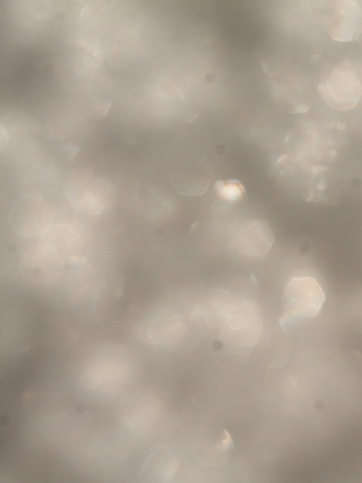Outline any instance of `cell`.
<instances>
[{
	"instance_id": "1",
	"label": "cell",
	"mask_w": 362,
	"mask_h": 483,
	"mask_svg": "<svg viewBox=\"0 0 362 483\" xmlns=\"http://www.w3.org/2000/svg\"><path fill=\"white\" fill-rule=\"evenodd\" d=\"M283 300L284 309L279 323L286 329L299 320L316 316L322 308L325 294L315 278L296 276L288 283Z\"/></svg>"
},
{
	"instance_id": "2",
	"label": "cell",
	"mask_w": 362,
	"mask_h": 483,
	"mask_svg": "<svg viewBox=\"0 0 362 483\" xmlns=\"http://www.w3.org/2000/svg\"><path fill=\"white\" fill-rule=\"evenodd\" d=\"M220 315L224 320L222 334L230 343L236 346L252 344L262 328L258 308L247 300L226 302Z\"/></svg>"
},
{
	"instance_id": "3",
	"label": "cell",
	"mask_w": 362,
	"mask_h": 483,
	"mask_svg": "<svg viewBox=\"0 0 362 483\" xmlns=\"http://www.w3.org/2000/svg\"><path fill=\"white\" fill-rule=\"evenodd\" d=\"M319 91L325 103L336 110L355 107L362 96V84L351 64L335 66L322 80Z\"/></svg>"
},
{
	"instance_id": "4",
	"label": "cell",
	"mask_w": 362,
	"mask_h": 483,
	"mask_svg": "<svg viewBox=\"0 0 362 483\" xmlns=\"http://www.w3.org/2000/svg\"><path fill=\"white\" fill-rule=\"evenodd\" d=\"M90 174L79 171L73 174L66 183V195L75 209L96 215L111 200V188L103 178Z\"/></svg>"
},
{
	"instance_id": "5",
	"label": "cell",
	"mask_w": 362,
	"mask_h": 483,
	"mask_svg": "<svg viewBox=\"0 0 362 483\" xmlns=\"http://www.w3.org/2000/svg\"><path fill=\"white\" fill-rule=\"evenodd\" d=\"M362 32V8L354 1H339L328 25L330 37L338 42L356 40Z\"/></svg>"
},
{
	"instance_id": "6",
	"label": "cell",
	"mask_w": 362,
	"mask_h": 483,
	"mask_svg": "<svg viewBox=\"0 0 362 483\" xmlns=\"http://www.w3.org/2000/svg\"><path fill=\"white\" fill-rule=\"evenodd\" d=\"M273 236L262 222L255 221L242 227L236 237L238 249L248 256H260L269 249Z\"/></svg>"
},
{
	"instance_id": "7",
	"label": "cell",
	"mask_w": 362,
	"mask_h": 483,
	"mask_svg": "<svg viewBox=\"0 0 362 483\" xmlns=\"http://www.w3.org/2000/svg\"><path fill=\"white\" fill-rule=\"evenodd\" d=\"M42 244L61 257L62 254H73L78 249L80 239L74 229L59 225L47 229Z\"/></svg>"
},
{
	"instance_id": "8",
	"label": "cell",
	"mask_w": 362,
	"mask_h": 483,
	"mask_svg": "<svg viewBox=\"0 0 362 483\" xmlns=\"http://www.w3.org/2000/svg\"><path fill=\"white\" fill-rule=\"evenodd\" d=\"M215 188L221 198L230 202L239 200L245 191L242 184L235 180L218 181L216 183Z\"/></svg>"
},
{
	"instance_id": "9",
	"label": "cell",
	"mask_w": 362,
	"mask_h": 483,
	"mask_svg": "<svg viewBox=\"0 0 362 483\" xmlns=\"http://www.w3.org/2000/svg\"><path fill=\"white\" fill-rule=\"evenodd\" d=\"M232 443V441L230 438V436L228 434H226V438H223L220 443V445L221 446L222 448H226L230 446V445Z\"/></svg>"
}]
</instances>
